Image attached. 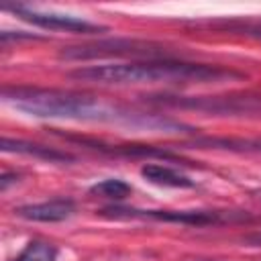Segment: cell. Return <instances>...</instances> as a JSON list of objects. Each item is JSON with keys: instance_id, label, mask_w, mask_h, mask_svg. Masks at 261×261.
Masks as SVG:
<instances>
[{"instance_id": "5", "label": "cell", "mask_w": 261, "mask_h": 261, "mask_svg": "<svg viewBox=\"0 0 261 261\" xmlns=\"http://www.w3.org/2000/svg\"><path fill=\"white\" fill-rule=\"evenodd\" d=\"M4 10H10L18 18H22V20L35 24V27L47 29V31H61V33H75V35H98V33L108 31L104 24L90 22V20L73 16V14H63V12H53V10H39V8H31V6H22V4L4 6Z\"/></svg>"}, {"instance_id": "11", "label": "cell", "mask_w": 261, "mask_h": 261, "mask_svg": "<svg viewBox=\"0 0 261 261\" xmlns=\"http://www.w3.org/2000/svg\"><path fill=\"white\" fill-rule=\"evenodd\" d=\"M14 261H57V249L45 241H31Z\"/></svg>"}, {"instance_id": "8", "label": "cell", "mask_w": 261, "mask_h": 261, "mask_svg": "<svg viewBox=\"0 0 261 261\" xmlns=\"http://www.w3.org/2000/svg\"><path fill=\"white\" fill-rule=\"evenodd\" d=\"M141 175L155 184V186H165V188H194V179H190L188 175L179 173L173 167L167 165H159V163H145L141 167Z\"/></svg>"}, {"instance_id": "10", "label": "cell", "mask_w": 261, "mask_h": 261, "mask_svg": "<svg viewBox=\"0 0 261 261\" xmlns=\"http://www.w3.org/2000/svg\"><path fill=\"white\" fill-rule=\"evenodd\" d=\"M130 192H133L130 184H126L120 177H108V179H102L90 188V194H96V196H102L108 200H124Z\"/></svg>"}, {"instance_id": "7", "label": "cell", "mask_w": 261, "mask_h": 261, "mask_svg": "<svg viewBox=\"0 0 261 261\" xmlns=\"http://www.w3.org/2000/svg\"><path fill=\"white\" fill-rule=\"evenodd\" d=\"M0 149L4 153H18V155H27V157H37L49 163H63V161H73V155L59 151L55 147H47V145H39V143H31V141H22V139H10V137H2L0 141Z\"/></svg>"}, {"instance_id": "4", "label": "cell", "mask_w": 261, "mask_h": 261, "mask_svg": "<svg viewBox=\"0 0 261 261\" xmlns=\"http://www.w3.org/2000/svg\"><path fill=\"white\" fill-rule=\"evenodd\" d=\"M102 212L112 218H149V220L177 222V224H190V226L249 220L247 212H232V210H139V208H124V206H108Z\"/></svg>"}, {"instance_id": "1", "label": "cell", "mask_w": 261, "mask_h": 261, "mask_svg": "<svg viewBox=\"0 0 261 261\" xmlns=\"http://www.w3.org/2000/svg\"><path fill=\"white\" fill-rule=\"evenodd\" d=\"M2 100L16 110H22L37 118L77 120V122H110L126 124L149 130H181L184 124L167 116L137 112L122 104L108 102L100 96L65 92L57 88L37 86H6L2 88Z\"/></svg>"}, {"instance_id": "9", "label": "cell", "mask_w": 261, "mask_h": 261, "mask_svg": "<svg viewBox=\"0 0 261 261\" xmlns=\"http://www.w3.org/2000/svg\"><path fill=\"white\" fill-rule=\"evenodd\" d=\"M198 147H214V149H228V151H249L261 153V139H224V137H198L194 141Z\"/></svg>"}, {"instance_id": "3", "label": "cell", "mask_w": 261, "mask_h": 261, "mask_svg": "<svg viewBox=\"0 0 261 261\" xmlns=\"http://www.w3.org/2000/svg\"><path fill=\"white\" fill-rule=\"evenodd\" d=\"M59 57L67 61H90V59H106V57H130L133 61H139V59H165L169 57V53L165 51V47L151 41L100 39L94 43L63 47L59 51Z\"/></svg>"}, {"instance_id": "12", "label": "cell", "mask_w": 261, "mask_h": 261, "mask_svg": "<svg viewBox=\"0 0 261 261\" xmlns=\"http://www.w3.org/2000/svg\"><path fill=\"white\" fill-rule=\"evenodd\" d=\"M16 179H18V175H16V173H2L0 188H2V190H6V188H8V184H10V181H16Z\"/></svg>"}, {"instance_id": "6", "label": "cell", "mask_w": 261, "mask_h": 261, "mask_svg": "<svg viewBox=\"0 0 261 261\" xmlns=\"http://www.w3.org/2000/svg\"><path fill=\"white\" fill-rule=\"evenodd\" d=\"M20 218L33 220V222H61L73 216L75 202L71 198H53L39 204H27L14 210Z\"/></svg>"}, {"instance_id": "2", "label": "cell", "mask_w": 261, "mask_h": 261, "mask_svg": "<svg viewBox=\"0 0 261 261\" xmlns=\"http://www.w3.org/2000/svg\"><path fill=\"white\" fill-rule=\"evenodd\" d=\"M67 77L98 86H137V84H210L239 80L243 73L220 65L190 63L181 59H143L128 63H102L71 69Z\"/></svg>"}]
</instances>
